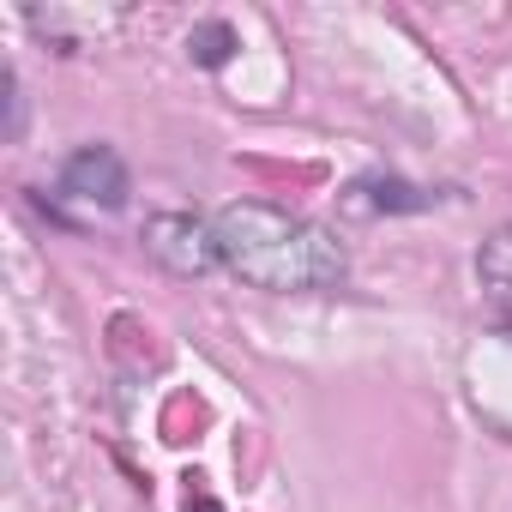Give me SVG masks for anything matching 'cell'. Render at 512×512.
<instances>
[{"label":"cell","mask_w":512,"mask_h":512,"mask_svg":"<svg viewBox=\"0 0 512 512\" xmlns=\"http://www.w3.org/2000/svg\"><path fill=\"white\" fill-rule=\"evenodd\" d=\"M217 229V253L223 266L253 284V290H272V296H314V290H332L344 284L350 260H344V241L302 217V211H284V205H266V199H235L211 217Z\"/></svg>","instance_id":"1"},{"label":"cell","mask_w":512,"mask_h":512,"mask_svg":"<svg viewBox=\"0 0 512 512\" xmlns=\"http://www.w3.org/2000/svg\"><path fill=\"white\" fill-rule=\"evenodd\" d=\"M145 253L163 272H175V278H205L211 266H223L217 229L205 217H187V211H157L145 223Z\"/></svg>","instance_id":"2"},{"label":"cell","mask_w":512,"mask_h":512,"mask_svg":"<svg viewBox=\"0 0 512 512\" xmlns=\"http://www.w3.org/2000/svg\"><path fill=\"white\" fill-rule=\"evenodd\" d=\"M61 193H73V199H85V205H103V211L127 205V163H121V151H109V145H79V151L61 163Z\"/></svg>","instance_id":"3"},{"label":"cell","mask_w":512,"mask_h":512,"mask_svg":"<svg viewBox=\"0 0 512 512\" xmlns=\"http://www.w3.org/2000/svg\"><path fill=\"white\" fill-rule=\"evenodd\" d=\"M476 284H482V302L494 308V320L512 326V223L482 241V253H476Z\"/></svg>","instance_id":"4"},{"label":"cell","mask_w":512,"mask_h":512,"mask_svg":"<svg viewBox=\"0 0 512 512\" xmlns=\"http://www.w3.org/2000/svg\"><path fill=\"white\" fill-rule=\"evenodd\" d=\"M422 205H434V199L422 187L398 181V175H362L344 193V211H362V217H374V211H422Z\"/></svg>","instance_id":"5"},{"label":"cell","mask_w":512,"mask_h":512,"mask_svg":"<svg viewBox=\"0 0 512 512\" xmlns=\"http://www.w3.org/2000/svg\"><path fill=\"white\" fill-rule=\"evenodd\" d=\"M187 49H193V61H199V67H223V61L235 55V31H229L223 19H205V25H193V31H187Z\"/></svg>","instance_id":"6"},{"label":"cell","mask_w":512,"mask_h":512,"mask_svg":"<svg viewBox=\"0 0 512 512\" xmlns=\"http://www.w3.org/2000/svg\"><path fill=\"white\" fill-rule=\"evenodd\" d=\"M187 512H223V506H217V500H205V494H193V500H187Z\"/></svg>","instance_id":"7"}]
</instances>
